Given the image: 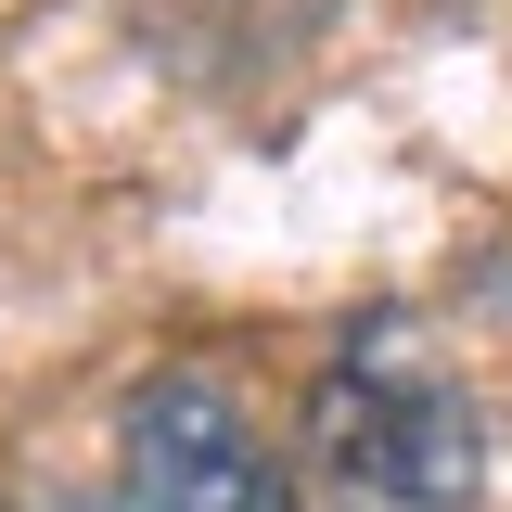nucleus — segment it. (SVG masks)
<instances>
[{"label":"nucleus","instance_id":"f257e3e1","mask_svg":"<svg viewBox=\"0 0 512 512\" xmlns=\"http://www.w3.org/2000/svg\"><path fill=\"white\" fill-rule=\"evenodd\" d=\"M308 448H320V474H333L346 500H384V512H461L474 474H487L474 410H461L423 359H397V346H346V359L320 372Z\"/></svg>","mask_w":512,"mask_h":512},{"label":"nucleus","instance_id":"f03ea898","mask_svg":"<svg viewBox=\"0 0 512 512\" xmlns=\"http://www.w3.org/2000/svg\"><path fill=\"white\" fill-rule=\"evenodd\" d=\"M116 512H295V500H282V461L256 448L244 410H231L205 372H167L141 410H128Z\"/></svg>","mask_w":512,"mask_h":512},{"label":"nucleus","instance_id":"7ed1b4c3","mask_svg":"<svg viewBox=\"0 0 512 512\" xmlns=\"http://www.w3.org/2000/svg\"><path fill=\"white\" fill-rule=\"evenodd\" d=\"M52 512H116V500H52Z\"/></svg>","mask_w":512,"mask_h":512}]
</instances>
